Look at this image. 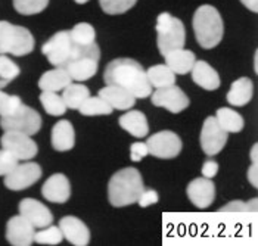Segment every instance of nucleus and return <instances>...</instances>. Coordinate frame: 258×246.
Here are the masks:
<instances>
[{
  "label": "nucleus",
  "mask_w": 258,
  "mask_h": 246,
  "mask_svg": "<svg viewBox=\"0 0 258 246\" xmlns=\"http://www.w3.org/2000/svg\"><path fill=\"white\" fill-rule=\"evenodd\" d=\"M0 127L3 131H20L28 136H34L41 128V117L36 109L21 103L14 114L0 117Z\"/></svg>",
  "instance_id": "nucleus-8"
},
{
  "label": "nucleus",
  "mask_w": 258,
  "mask_h": 246,
  "mask_svg": "<svg viewBox=\"0 0 258 246\" xmlns=\"http://www.w3.org/2000/svg\"><path fill=\"white\" fill-rule=\"evenodd\" d=\"M100 50L96 43H92L86 47V50L74 58L73 61L65 63L62 68L70 74V77L76 81H86L96 75L99 66Z\"/></svg>",
  "instance_id": "nucleus-7"
},
{
  "label": "nucleus",
  "mask_w": 258,
  "mask_h": 246,
  "mask_svg": "<svg viewBox=\"0 0 258 246\" xmlns=\"http://www.w3.org/2000/svg\"><path fill=\"white\" fill-rule=\"evenodd\" d=\"M221 212H257L258 201L257 198L251 199L249 202H242V201H232L229 204L220 208Z\"/></svg>",
  "instance_id": "nucleus-37"
},
{
  "label": "nucleus",
  "mask_w": 258,
  "mask_h": 246,
  "mask_svg": "<svg viewBox=\"0 0 258 246\" xmlns=\"http://www.w3.org/2000/svg\"><path fill=\"white\" fill-rule=\"evenodd\" d=\"M158 193L152 189H143V192L140 193L139 199H138V204L142 208H148L151 205H155L158 202Z\"/></svg>",
  "instance_id": "nucleus-39"
},
{
  "label": "nucleus",
  "mask_w": 258,
  "mask_h": 246,
  "mask_svg": "<svg viewBox=\"0 0 258 246\" xmlns=\"http://www.w3.org/2000/svg\"><path fill=\"white\" fill-rule=\"evenodd\" d=\"M254 71H255V74L258 72V56H257V52H255V56H254Z\"/></svg>",
  "instance_id": "nucleus-45"
},
{
  "label": "nucleus",
  "mask_w": 258,
  "mask_h": 246,
  "mask_svg": "<svg viewBox=\"0 0 258 246\" xmlns=\"http://www.w3.org/2000/svg\"><path fill=\"white\" fill-rule=\"evenodd\" d=\"M20 66L15 62L9 59L6 55H0V89L14 81L20 75Z\"/></svg>",
  "instance_id": "nucleus-32"
},
{
  "label": "nucleus",
  "mask_w": 258,
  "mask_h": 246,
  "mask_svg": "<svg viewBox=\"0 0 258 246\" xmlns=\"http://www.w3.org/2000/svg\"><path fill=\"white\" fill-rule=\"evenodd\" d=\"M90 96V90L80 84V83H70L62 90V99L70 109H79L81 103L84 102Z\"/></svg>",
  "instance_id": "nucleus-28"
},
{
  "label": "nucleus",
  "mask_w": 258,
  "mask_h": 246,
  "mask_svg": "<svg viewBox=\"0 0 258 246\" xmlns=\"http://www.w3.org/2000/svg\"><path fill=\"white\" fill-rule=\"evenodd\" d=\"M146 155H149V153H148L146 143H143V142H136V143H133L130 146V158H132V161L139 162V161H142Z\"/></svg>",
  "instance_id": "nucleus-40"
},
{
  "label": "nucleus",
  "mask_w": 258,
  "mask_h": 246,
  "mask_svg": "<svg viewBox=\"0 0 258 246\" xmlns=\"http://www.w3.org/2000/svg\"><path fill=\"white\" fill-rule=\"evenodd\" d=\"M2 147L9 150L18 161H31L37 152V143L31 139V136L20 131H5L0 139Z\"/></svg>",
  "instance_id": "nucleus-10"
},
{
  "label": "nucleus",
  "mask_w": 258,
  "mask_h": 246,
  "mask_svg": "<svg viewBox=\"0 0 258 246\" xmlns=\"http://www.w3.org/2000/svg\"><path fill=\"white\" fill-rule=\"evenodd\" d=\"M103 81L125 89L136 99L149 98L154 90L146 78L143 66L138 61L128 58H118L109 62L103 72Z\"/></svg>",
  "instance_id": "nucleus-1"
},
{
  "label": "nucleus",
  "mask_w": 258,
  "mask_h": 246,
  "mask_svg": "<svg viewBox=\"0 0 258 246\" xmlns=\"http://www.w3.org/2000/svg\"><path fill=\"white\" fill-rule=\"evenodd\" d=\"M87 46L77 44L71 39L70 31L63 30V31H58L56 34H53L49 40L46 41L41 47V52L53 66L62 68L65 63H68L74 58H77L79 55H81Z\"/></svg>",
  "instance_id": "nucleus-5"
},
{
  "label": "nucleus",
  "mask_w": 258,
  "mask_h": 246,
  "mask_svg": "<svg viewBox=\"0 0 258 246\" xmlns=\"http://www.w3.org/2000/svg\"><path fill=\"white\" fill-rule=\"evenodd\" d=\"M98 96H100L105 102H108L112 109L118 111H128L136 103V98L130 92L114 84H106L103 89H100Z\"/></svg>",
  "instance_id": "nucleus-19"
},
{
  "label": "nucleus",
  "mask_w": 258,
  "mask_h": 246,
  "mask_svg": "<svg viewBox=\"0 0 258 246\" xmlns=\"http://www.w3.org/2000/svg\"><path fill=\"white\" fill-rule=\"evenodd\" d=\"M89 0H76V3H79V5H84V3H87Z\"/></svg>",
  "instance_id": "nucleus-46"
},
{
  "label": "nucleus",
  "mask_w": 258,
  "mask_h": 246,
  "mask_svg": "<svg viewBox=\"0 0 258 246\" xmlns=\"http://www.w3.org/2000/svg\"><path fill=\"white\" fill-rule=\"evenodd\" d=\"M227 131H224L216 117H208L201 130V147L205 155L214 156L221 152V149L227 143Z\"/></svg>",
  "instance_id": "nucleus-11"
},
{
  "label": "nucleus",
  "mask_w": 258,
  "mask_h": 246,
  "mask_svg": "<svg viewBox=\"0 0 258 246\" xmlns=\"http://www.w3.org/2000/svg\"><path fill=\"white\" fill-rule=\"evenodd\" d=\"M50 142L55 150L67 152L71 150L76 144V131L73 124L68 120H60L52 128V137Z\"/></svg>",
  "instance_id": "nucleus-21"
},
{
  "label": "nucleus",
  "mask_w": 258,
  "mask_h": 246,
  "mask_svg": "<svg viewBox=\"0 0 258 246\" xmlns=\"http://www.w3.org/2000/svg\"><path fill=\"white\" fill-rule=\"evenodd\" d=\"M146 78L152 89H162L176 84V74L165 65H152L146 69Z\"/></svg>",
  "instance_id": "nucleus-26"
},
{
  "label": "nucleus",
  "mask_w": 258,
  "mask_h": 246,
  "mask_svg": "<svg viewBox=\"0 0 258 246\" xmlns=\"http://www.w3.org/2000/svg\"><path fill=\"white\" fill-rule=\"evenodd\" d=\"M34 226L22 215L12 217L6 224V239L14 246H30L34 242Z\"/></svg>",
  "instance_id": "nucleus-14"
},
{
  "label": "nucleus",
  "mask_w": 258,
  "mask_h": 246,
  "mask_svg": "<svg viewBox=\"0 0 258 246\" xmlns=\"http://www.w3.org/2000/svg\"><path fill=\"white\" fill-rule=\"evenodd\" d=\"M151 101L155 106L165 108L171 114H179L181 111H184L190 103L189 98L186 96V93L180 87H177L176 84L152 90Z\"/></svg>",
  "instance_id": "nucleus-13"
},
{
  "label": "nucleus",
  "mask_w": 258,
  "mask_h": 246,
  "mask_svg": "<svg viewBox=\"0 0 258 246\" xmlns=\"http://www.w3.org/2000/svg\"><path fill=\"white\" fill-rule=\"evenodd\" d=\"M190 72H192V80L195 81V84H198L199 87H202L204 90L214 92L221 84L219 72L208 62L197 61L194 63Z\"/></svg>",
  "instance_id": "nucleus-20"
},
{
  "label": "nucleus",
  "mask_w": 258,
  "mask_h": 246,
  "mask_svg": "<svg viewBox=\"0 0 258 246\" xmlns=\"http://www.w3.org/2000/svg\"><path fill=\"white\" fill-rule=\"evenodd\" d=\"M194 31L199 46L204 49H213L219 44L224 34V24L219 11L211 5L199 6L194 15Z\"/></svg>",
  "instance_id": "nucleus-3"
},
{
  "label": "nucleus",
  "mask_w": 258,
  "mask_h": 246,
  "mask_svg": "<svg viewBox=\"0 0 258 246\" xmlns=\"http://www.w3.org/2000/svg\"><path fill=\"white\" fill-rule=\"evenodd\" d=\"M22 103L18 96H12V95H8L5 92H2L0 89V117H8L11 114H14L20 105Z\"/></svg>",
  "instance_id": "nucleus-36"
},
{
  "label": "nucleus",
  "mask_w": 258,
  "mask_h": 246,
  "mask_svg": "<svg viewBox=\"0 0 258 246\" xmlns=\"http://www.w3.org/2000/svg\"><path fill=\"white\" fill-rule=\"evenodd\" d=\"M165 65L177 75H184L187 72H190L194 63L197 62V56L192 50H186L183 49H177L173 50L170 53H167L165 56Z\"/></svg>",
  "instance_id": "nucleus-23"
},
{
  "label": "nucleus",
  "mask_w": 258,
  "mask_h": 246,
  "mask_svg": "<svg viewBox=\"0 0 258 246\" xmlns=\"http://www.w3.org/2000/svg\"><path fill=\"white\" fill-rule=\"evenodd\" d=\"M214 117H216L217 123L220 124V127L227 133H239V131H242V128L245 125L242 115L230 108H220L217 109Z\"/></svg>",
  "instance_id": "nucleus-27"
},
{
  "label": "nucleus",
  "mask_w": 258,
  "mask_h": 246,
  "mask_svg": "<svg viewBox=\"0 0 258 246\" xmlns=\"http://www.w3.org/2000/svg\"><path fill=\"white\" fill-rule=\"evenodd\" d=\"M138 0H99L100 8L108 15H121L130 11Z\"/></svg>",
  "instance_id": "nucleus-35"
},
{
  "label": "nucleus",
  "mask_w": 258,
  "mask_h": 246,
  "mask_svg": "<svg viewBox=\"0 0 258 246\" xmlns=\"http://www.w3.org/2000/svg\"><path fill=\"white\" fill-rule=\"evenodd\" d=\"M40 102L43 105L44 111L53 117H60L67 112V105L63 102L62 96H59L56 92H41L40 95Z\"/></svg>",
  "instance_id": "nucleus-30"
},
{
  "label": "nucleus",
  "mask_w": 258,
  "mask_h": 246,
  "mask_svg": "<svg viewBox=\"0 0 258 246\" xmlns=\"http://www.w3.org/2000/svg\"><path fill=\"white\" fill-rule=\"evenodd\" d=\"M41 174L43 173L39 164L27 161L24 164H18L8 176H5V186L9 190L20 192L37 183Z\"/></svg>",
  "instance_id": "nucleus-12"
},
{
  "label": "nucleus",
  "mask_w": 258,
  "mask_h": 246,
  "mask_svg": "<svg viewBox=\"0 0 258 246\" xmlns=\"http://www.w3.org/2000/svg\"><path fill=\"white\" fill-rule=\"evenodd\" d=\"M242 2V5L246 8V9H249L251 12H254V14H257L258 12V0H240Z\"/></svg>",
  "instance_id": "nucleus-43"
},
{
  "label": "nucleus",
  "mask_w": 258,
  "mask_h": 246,
  "mask_svg": "<svg viewBox=\"0 0 258 246\" xmlns=\"http://www.w3.org/2000/svg\"><path fill=\"white\" fill-rule=\"evenodd\" d=\"M157 44L159 53L165 56L167 53L183 49L186 43V30L183 22L168 12L159 14L157 18Z\"/></svg>",
  "instance_id": "nucleus-4"
},
{
  "label": "nucleus",
  "mask_w": 258,
  "mask_h": 246,
  "mask_svg": "<svg viewBox=\"0 0 258 246\" xmlns=\"http://www.w3.org/2000/svg\"><path fill=\"white\" fill-rule=\"evenodd\" d=\"M20 215H22L25 220H28L34 226V228L50 226L53 221V215L49 211V208L33 198H25L21 201Z\"/></svg>",
  "instance_id": "nucleus-16"
},
{
  "label": "nucleus",
  "mask_w": 258,
  "mask_h": 246,
  "mask_svg": "<svg viewBox=\"0 0 258 246\" xmlns=\"http://www.w3.org/2000/svg\"><path fill=\"white\" fill-rule=\"evenodd\" d=\"M187 198L199 209H207L216 199V187L211 179L199 177L187 185Z\"/></svg>",
  "instance_id": "nucleus-15"
},
{
  "label": "nucleus",
  "mask_w": 258,
  "mask_h": 246,
  "mask_svg": "<svg viewBox=\"0 0 258 246\" xmlns=\"http://www.w3.org/2000/svg\"><path fill=\"white\" fill-rule=\"evenodd\" d=\"M145 143L148 147V153L161 159H173L181 152V139L170 130L152 134Z\"/></svg>",
  "instance_id": "nucleus-9"
},
{
  "label": "nucleus",
  "mask_w": 258,
  "mask_h": 246,
  "mask_svg": "<svg viewBox=\"0 0 258 246\" xmlns=\"http://www.w3.org/2000/svg\"><path fill=\"white\" fill-rule=\"evenodd\" d=\"M251 161L252 162H258V144L254 143V146H252V149H251Z\"/></svg>",
  "instance_id": "nucleus-44"
},
{
  "label": "nucleus",
  "mask_w": 258,
  "mask_h": 246,
  "mask_svg": "<svg viewBox=\"0 0 258 246\" xmlns=\"http://www.w3.org/2000/svg\"><path fill=\"white\" fill-rule=\"evenodd\" d=\"M254 95V84L249 78L240 77L236 81L232 83L230 90L227 93V102L232 106H245L251 102Z\"/></svg>",
  "instance_id": "nucleus-25"
},
{
  "label": "nucleus",
  "mask_w": 258,
  "mask_h": 246,
  "mask_svg": "<svg viewBox=\"0 0 258 246\" xmlns=\"http://www.w3.org/2000/svg\"><path fill=\"white\" fill-rule=\"evenodd\" d=\"M248 182L254 187H258V162H252V165L248 168Z\"/></svg>",
  "instance_id": "nucleus-42"
},
{
  "label": "nucleus",
  "mask_w": 258,
  "mask_h": 246,
  "mask_svg": "<svg viewBox=\"0 0 258 246\" xmlns=\"http://www.w3.org/2000/svg\"><path fill=\"white\" fill-rule=\"evenodd\" d=\"M118 124L122 130H125L127 133H130L133 137H138V139L146 137L149 133L148 120H146L145 114L140 111L128 109L127 114H122L119 117Z\"/></svg>",
  "instance_id": "nucleus-22"
},
{
  "label": "nucleus",
  "mask_w": 258,
  "mask_h": 246,
  "mask_svg": "<svg viewBox=\"0 0 258 246\" xmlns=\"http://www.w3.org/2000/svg\"><path fill=\"white\" fill-rule=\"evenodd\" d=\"M12 2L15 11L21 15H37L43 12L49 5V0H12Z\"/></svg>",
  "instance_id": "nucleus-34"
},
{
  "label": "nucleus",
  "mask_w": 258,
  "mask_h": 246,
  "mask_svg": "<svg viewBox=\"0 0 258 246\" xmlns=\"http://www.w3.org/2000/svg\"><path fill=\"white\" fill-rule=\"evenodd\" d=\"M62 239L63 236L59 227L52 226V224L43 227L40 231L34 233V242L40 245H59Z\"/></svg>",
  "instance_id": "nucleus-33"
},
{
  "label": "nucleus",
  "mask_w": 258,
  "mask_h": 246,
  "mask_svg": "<svg viewBox=\"0 0 258 246\" xmlns=\"http://www.w3.org/2000/svg\"><path fill=\"white\" fill-rule=\"evenodd\" d=\"M145 185L138 168H122L117 171L108 185V199L115 208L136 204Z\"/></svg>",
  "instance_id": "nucleus-2"
},
{
  "label": "nucleus",
  "mask_w": 258,
  "mask_h": 246,
  "mask_svg": "<svg viewBox=\"0 0 258 246\" xmlns=\"http://www.w3.org/2000/svg\"><path fill=\"white\" fill-rule=\"evenodd\" d=\"M70 83H73V78L70 77V74L60 68L56 66L53 69L46 71L39 80V87L41 92H60L63 90Z\"/></svg>",
  "instance_id": "nucleus-24"
},
{
  "label": "nucleus",
  "mask_w": 258,
  "mask_h": 246,
  "mask_svg": "<svg viewBox=\"0 0 258 246\" xmlns=\"http://www.w3.org/2000/svg\"><path fill=\"white\" fill-rule=\"evenodd\" d=\"M70 34H71V39L81 46H87L96 41V31L93 25H90L89 22H80L77 25H74L73 30H70Z\"/></svg>",
  "instance_id": "nucleus-31"
},
{
  "label": "nucleus",
  "mask_w": 258,
  "mask_h": 246,
  "mask_svg": "<svg viewBox=\"0 0 258 246\" xmlns=\"http://www.w3.org/2000/svg\"><path fill=\"white\" fill-rule=\"evenodd\" d=\"M41 195L49 202L65 204L71 196V185L68 177L60 173L50 176L41 187Z\"/></svg>",
  "instance_id": "nucleus-17"
},
{
  "label": "nucleus",
  "mask_w": 258,
  "mask_h": 246,
  "mask_svg": "<svg viewBox=\"0 0 258 246\" xmlns=\"http://www.w3.org/2000/svg\"><path fill=\"white\" fill-rule=\"evenodd\" d=\"M219 173V164L216 161H205L204 165H202V177L205 179H214L216 174Z\"/></svg>",
  "instance_id": "nucleus-41"
},
{
  "label": "nucleus",
  "mask_w": 258,
  "mask_h": 246,
  "mask_svg": "<svg viewBox=\"0 0 258 246\" xmlns=\"http://www.w3.org/2000/svg\"><path fill=\"white\" fill-rule=\"evenodd\" d=\"M33 50L34 37L25 27L0 21V55L24 56Z\"/></svg>",
  "instance_id": "nucleus-6"
},
{
  "label": "nucleus",
  "mask_w": 258,
  "mask_h": 246,
  "mask_svg": "<svg viewBox=\"0 0 258 246\" xmlns=\"http://www.w3.org/2000/svg\"><path fill=\"white\" fill-rule=\"evenodd\" d=\"M20 164V161L6 149H0V177L8 176L17 165Z\"/></svg>",
  "instance_id": "nucleus-38"
},
{
  "label": "nucleus",
  "mask_w": 258,
  "mask_h": 246,
  "mask_svg": "<svg viewBox=\"0 0 258 246\" xmlns=\"http://www.w3.org/2000/svg\"><path fill=\"white\" fill-rule=\"evenodd\" d=\"M59 228L62 231V236L74 246H86L90 242V231L87 226L73 215L60 218Z\"/></svg>",
  "instance_id": "nucleus-18"
},
{
  "label": "nucleus",
  "mask_w": 258,
  "mask_h": 246,
  "mask_svg": "<svg viewBox=\"0 0 258 246\" xmlns=\"http://www.w3.org/2000/svg\"><path fill=\"white\" fill-rule=\"evenodd\" d=\"M80 114L86 117H93V115H111L114 109L105 102L100 96H89L84 102L81 103L79 108Z\"/></svg>",
  "instance_id": "nucleus-29"
}]
</instances>
